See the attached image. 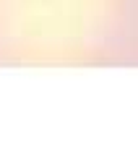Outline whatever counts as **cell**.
Returning <instances> with one entry per match:
<instances>
[{"instance_id":"1","label":"cell","mask_w":138,"mask_h":146,"mask_svg":"<svg viewBox=\"0 0 138 146\" xmlns=\"http://www.w3.org/2000/svg\"><path fill=\"white\" fill-rule=\"evenodd\" d=\"M0 3H3V0H0ZM34 3H52V0H34ZM57 3H63V0H57ZM81 3H83V0H81ZM89 3H91V0H89ZM94 3H99V5H115V8H123V11H135L138 13V0H94Z\"/></svg>"}]
</instances>
